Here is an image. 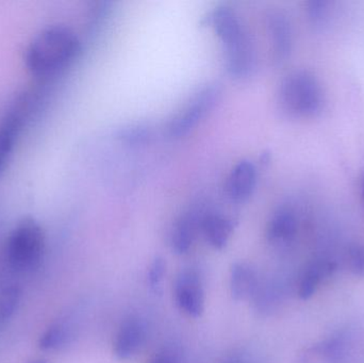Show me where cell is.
<instances>
[{"label": "cell", "mask_w": 364, "mask_h": 363, "mask_svg": "<svg viewBox=\"0 0 364 363\" xmlns=\"http://www.w3.org/2000/svg\"><path fill=\"white\" fill-rule=\"evenodd\" d=\"M220 363H261V360L252 350L239 349L228 354Z\"/></svg>", "instance_id": "cell-23"}, {"label": "cell", "mask_w": 364, "mask_h": 363, "mask_svg": "<svg viewBox=\"0 0 364 363\" xmlns=\"http://www.w3.org/2000/svg\"><path fill=\"white\" fill-rule=\"evenodd\" d=\"M80 48L78 38L70 28L53 26L32 40L26 63L32 74L49 78L70 67L78 58Z\"/></svg>", "instance_id": "cell-1"}, {"label": "cell", "mask_w": 364, "mask_h": 363, "mask_svg": "<svg viewBox=\"0 0 364 363\" xmlns=\"http://www.w3.org/2000/svg\"><path fill=\"white\" fill-rule=\"evenodd\" d=\"M267 29L271 38L273 58L277 63L286 61L292 50V28L290 21L284 13H269L267 16Z\"/></svg>", "instance_id": "cell-9"}, {"label": "cell", "mask_w": 364, "mask_h": 363, "mask_svg": "<svg viewBox=\"0 0 364 363\" xmlns=\"http://www.w3.org/2000/svg\"><path fill=\"white\" fill-rule=\"evenodd\" d=\"M220 89L216 85H205L191 98L181 112L175 115L168 125V134L173 138H181L190 134L197 124L208 114L218 102Z\"/></svg>", "instance_id": "cell-5"}, {"label": "cell", "mask_w": 364, "mask_h": 363, "mask_svg": "<svg viewBox=\"0 0 364 363\" xmlns=\"http://www.w3.org/2000/svg\"><path fill=\"white\" fill-rule=\"evenodd\" d=\"M352 330H338L328 338L308 347L301 356V363H346L354 349Z\"/></svg>", "instance_id": "cell-6"}, {"label": "cell", "mask_w": 364, "mask_h": 363, "mask_svg": "<svg viewBox=\"0 0 364 363\" xmlns=\"http://www.w3.org/2000/svg\"><path fill=\"white\" fill-rule=\"evenodd\" d=\"M21 292L17 288H9L0 293V323L10 319L18 305Z\"/></svg>", "instance_id": "cell-20"}, {"label": "cell", "mask_w": 364, "mask_h": 363, "mask_svg": "<svg viewBox=\"0 0 364 363\" xmlns=\"http://www.w3.org/2000/svg\"><path fill=\"white\" fill-rule=\"evenodd\" d=\"M146 338V328L142 320L130 317L122 323L114 341V355L119 360H128L136 355Z\"/></svg>", "instance_id": "cell-8"}, {"label": "cell", "mask_w": 364, "mask_h": 363, "mask_svg": "<svg viewBox=\"0 0 364 363\" xmlns=\"http://www.w3.org/2000/svg\"><path fill=\"white\" fill-rule=\"evenodd\" d=\"M29 363H48V362H47L46 360L36 359V360H33V362H30Z\"/></svg>", "instance_id": "cell-27"}, {"label": "cell", "mask_w": 364, "mask_h": 363, "mask_svg": "<svg viewBox=\"0 0 364 363\" xmlns=\"http://www.w3.org/2000/svg\"><path fill=\"white\" fill-rule=\"evenodd\" d=\"M208 21L222 43L229 74L237 79L250 77L256 67V53L239 15L229 6H218Z\"/></svg>", "instance_id": "cell-2"}, {"label": "cell", "mask_w": 364, "mask_h": 363, "mask_svg": "<svg viewBox=\"0 0 364 363\" xmlns=\"http://www.w3.org/2000/svg\"><path fill=\"white\" fill-rule=\"evenodd\" d=\"M200 229L207 242L213 249H223L226 247L233 230L230 220L216 213H208L201 217Z\"/></svg>", "instance_id": "cell-14"}, {"label": "cell", "mask_w": 364, "mask_h": 363, "mask_svg": "<svg viewBox=\"0 0 364 363\" xmlns=\"http://www.w3.org/2000/svg\"><path fill=\"white\" fill-rule=\"evenodd\" d=\"M117 136L126 144L138 146V145L145 144L151 140V131L147 126L136 124V125H129L127 127L122 128Z\"/></svg>", "instance_id": "cell-19"}, {"label": "cell", "mask_w": 364, "mask_h": 363, "mask_svg": "<svg viewBox=\"0 0 364 363\" xmlns=\"http://www.w3.org/2000/svg\"><path fill=\"white\" fill-rule=\"evenodd\" d=\"M175 300L179 308L192 318H199L205 309V290L198 273L182 271L175 281Z\"/></svg>", "instance_id": "cell-7"}, {"label": "cell", "mask_w": 364, "mask_h": 363, "mask_svg": "<svg viewBox=\"0 0 364 363\" xmlns=\"http://www.w3.org/2000/svg\"><path fill=\"white\" fill-rule=\"evenodd\" d=\"M151 363H177V360L172 352L164 351L158 354Z\"/></svg>", "instance_id": "cell-25"}, {"label": "cell", "mask_w": 364, "mask_h": 363, "mask_svg": "<svg viewBox=\"0 0 364 363\" xmlns=\"http://www.w3.org/2000/svg\"><path fill=\"white\" fill-rule=\"evenodd\" d=\"M200 221L201 217L195 213H186L177 220L171 234V244L177 255H183L190 251L197 230L200 228Z\"/></svg>", "instance_id": "cell-15"}, {"label": "cell", "mask_w": 364, "mask_h": 363, "mask_svg": "<svg viewBox=\"0 0 364 363\" xmlns=\"http://www.w3.org/2000/svg\"><path fill=\"white\" fill-rule=\"evenodd\" d=\"M361 192H363V196L364 200V173L363 176H361Z\"/></svg>", "instance_id": "cell-26"}, {"label": "cell", "mask_w": 364, "mask_h": 363, "mask_svg": "<svg viewBox=\"0 0 364 363\" xmlns=\"http://www.w3.org/2000/svg\"><path fill=\"white\" fill-rule=\"evenodd\" d=\"M166 262L162 258L157 257L154 260L149 271V283L151 289L157 290L160 287L166 274Z\"/></svg>", "instance_id": "cell-22"}, {"label": "cell", "mask_w": 364, "mask_h": 363, "mask_svg": "<svg viewBox=\"0 0 364 363\" xmlns=\"http://www.w3.org/2000/svg\"><path fill=\"white\" fill-rule=\"evenodd\" d=\"M45 234L33 220H25L13 229L6 245V259L16 272H31L40 266L45 254Z\"/></svg>", "instance_id": "cell-4"}, {"label": "cell", "mask_w": 364, "mask_h": 363, "mask_svg": "<svg viewBox=\"0 0 364 363\" xmlns=\"http://www.w3.org/2000/svg\"><path fill=\"white\" fill-rule=\"evenodd\" d=\"M23 125V114L16 112L9 115L0 127V174L10 160Z\"/></svg>", "instance_id": "cell-16"}, {"label": "cell", "mask_w": 364, "mask_h": 363, "mask_svg": "<svg viewBox=\"0 0 364 363\" xmlns=\"http://www.w3.org/2000/svg\"><path fill=\"white\" fill-rule=\"evenodd\" d=\"M260 279L256 270L245 262H237L230 270V292L233 300H250L258 289Z\"/></svg>", "instance_id": "cell-13"}, {"label": "cell", "mask_w": 364, "mask_h": 363, "mask_svg": "<svg viewBox=\"0 0 364 363\" xmlns=\"http://www.w3.org/2000/svg\"><path fill=\"white\" fill-rule=\"evenodd\" d=\"M257 183L256 166L248 160H242L231 170L227 180V193L235 202L247 200Z\"/></svg>", "instance_id": "cell-10"}, {"label": "cell", "mask_w": 364, "mask_h": 363, "mask_svg": "<svg viewBox=\"0 0 364 363\" xmlns=\"http://www.w3.org/2000/svg\"><path fill=\"white\" fill-rule=\"evenodd\" d=\"M282 290L277 283L267 281L259 283L258 289L252 300H255L257 309L260 313H271L277 309L282 302Z\"/></svg>", "instance_id": "cell-18"}, {"label": "cell", "mask_w": 364, "mask_h": 363, "mask_svg": "<svg viewBox=\"0 0 364 363\" xmlns=\"http://www.w3.org/2000/svg\"><path fill=\"white\" fill-rule=\"evenodd\" d=\"M346 262L353 274L364 277V245H350L346 251Z\"/></svg>", "instance_id": "cell-21"}, {"label": "cell", "mask_w": 364, "mask_h": 363, "mask_svg": "<svg viewBox=\"0 0 364 363\" xmlns=\"http://www.w3.org/2000/svg\"><path fill=\"white\" fill-rule=\"evenodd\" d=\"M299 230V220L290 208L276 211L267 226V239L278 246H286L294 241Z\"/></svg>", "instance_id": "cell-12"}, {"label": "cell", "mask_w": 364, "mask_h": 363, "mask_svg": "<svg viewBox=\"0 0 364 363\" xmlns=\"http://www.w3.org/2000/svg\"><path fill=\"white\" fill-rule=\"evenodd\" d=\"M74 328L66 321L51 324L41 336L38 345L43 351H58L72 342Z\"/></svg>", "instance_id": "cell-17"}, {"label": "cell", "mask_w": 364, "mask_h": 363, "mask_svg": "<svg viewBox=\"0 0 364 363\" xmlns=\"http://www.w3.org/2000/svg\"><path fill=\"white\" fill-rule=\"evenodd\" d=\"M328 2L326 1H310L307 4L308 15L314 23H320L326 18L328 13Z\"/></svg>", "instance_id": "cell-24"}, {"label": "cell", "mask_w": 364, "mask_h": 363, "mask_svg": "<svg viewBox=\"0 0 364 363\" xmlns=\"http://www.w3.org/2000/svg\"><path fill=\"white\" fill-rule=\"evenodd\" d=\"M337 264L327 258H320L310 262L301 273L299 283V296L301 300H309L314 296L321 283L333 274Z\"/></svg>", "instance_id": "cell-11"}, {"label": "cell", "mask_w": 364, "mask_h": 363, "mask_svg": "<svg viewBox=\"0 0 364 363\" xmlns=\"http://www.w3.org/2000/svg\"><path fill=\"white\" fill-rule=\"evenodd\" d=\"M282 110L297 119H309L320 114L324 93L320 81L308 70H295L287 75L279 87Z\"/></svg>", "instance_id": "cell-3"}]
</instances>
